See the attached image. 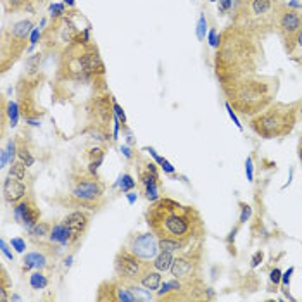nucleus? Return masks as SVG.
Masks as SVG:
<instances>
[{
    "label": "nucleus",
    "mask_w": 302,
    "mask_h": 302,
    "mask_svg": "<svg viewBox=\"0 0 302 302\" xmlns=\"http://www.w3.org/2000/svg\"><path fill=\"white\" fill-rule=\"evenodd\" d=\"M140 283L148 290H159L161 283H163V277H161V271H152V268L140 278Z\"/></svg>",
    "instance_id": "15"
},
{
    "label": "nucleus",
    "mask_w": 302,
    "mask_h": 302,
    "mask_svg": "<svg viewBox=\"0 0 302 302\" xmlns=\"http://www.w3.org/2000/svg\"><path fill=\"white\" fill-rule=\"evenodd\" d=\"M262 59V47L257 35L231 24L221 33V42L218 45L214 69L221 85L240 78L257 74V68Z\"/></svg>",
    "instance_id": "1"
},
{
    "label": "nucleus",
    "mask_w": 302,
    "mask_h": 302,
    "mask_svg": "<svg viewBox=\"0 0 302 302\" xmlns=\"http://www.w3.org/2000/svg\"><path fill=\"white\" fill-rule=\"evenodd\" d=\"M90 157H92V161H95V159H104V152L100 150V148H94V150H90Z\"/></svg>",
    "instance_id": "43"
},
{
    "label": "nucleus",
    "mask_w": 302,
    "mask_h": 302,
    "mask_svg": "<svg viewBox=\"0 0 302 302\" xmlns=\"http://www.w3.org/2000/svg\"><path fill=\"white\" fill-rule=\"evenodd\" d=\"M121 152H123V154H125L126 157H128V159H131V157H133V154H131V150H130V147H126V145L121 147Z\"/></svg>",
    "instance_id": "47"
},
{
    "label": "nucleus",
    "mask_w": 302,
    "mask_h": 302,
    "mask_svg": "<svg viewBox=\"0 0 302 302\" xmlns=\"http://www.w3.org/2000/svg\"><path fill=\"white\" fill-rule=\"evenodd\" d=\"M26 195V185L23 180L16 176H11L6 182H4V199L11 204H17L23 200V197Z\"/></svg>",
    "instance_id": "13"
},
{
    "label": "nucleus",
    "mask_w": 302,
    "mask_h": 302,
    "mask_svg": "<svg viewBox=\"0 0 302 302\" xmlns=\"http://www.w3.org/2000/svg\"><path fill=\"white\" fill-rule=\"evenodd\" d=\"M33 32V23L28 19L17 21L9 29L4 32L2 37V71L6 73L9 66H12L23 54L26 40Z\"/></svg>",
    "instance_id": "6"
},
{
    "label": "nucleus",
    "mask_w": 302,
    "mask_h": 302,
    "mask_svg": "<svg viewBox=\"0 0 302 302\" xmlns=\"http://www.w3.org/2000/svg\"><path fill=\"white\" fill-rule=\"evenodd\" d=\"M64 4H68L69 7H74V0H63Z\"/></svg>",
    "instance_id": "49"
},
{
    "label": "nucleus",
    "mask_w": 302,
    "mask_h": 302,
    "mask_svg": "<svg viewBox=\"0 0 302 302\" xmlns=\"http://www.w3.org/2000/svg\"><path fill=\"white\" fill-rule=\"evenodd\" d=\"M7 114H9V119H11V125L16 126L17 125V114H19L16 102H9L7 104Z\"/></svg>",
    "instance_id": "28"
},
{
    "label": "nucleus",
    "mask_w": 302,
    "mask_h": 302,
    "mask_svg": "<svg viewBox=\"0 0 302 302\" xmlns=\"http://www.w3.org/2000/svg\"><path fill=\"white\" fill-rule=\"evenodd\" d=\"M225 94L228 95L231 104L238 109L242 114H254L269 106L278 88V80L273 76H261V74H251V76L240 78V80L230 81L221 85Z\"/></svg>",
    "instance_id": "3"
},
{
    "label": "nucleus",
    "mask_w": 302,
    "mask_h": 302,
    "mask_svg": "<svg viewBox=\"0 0 302 302\" xmlns=\"http://www.w3.org/2000/svg\"><path fill=\"white\" fill-rule=\"evenodd\" d=\"M71 262H73V257H68V259H66V266H71Z\"/></svg>",
    "instance_id": "50"
},
{
    "label": "nucleus",
    "mask_w": 302,
    "mask_h": 302,
    "mask_svg": "<svg viewBox=\"0 0 302 302\" xmlns=\"http://www.w3.org/2000/svg\"><path fill=\"white\" fill-rule=\"evenodd\" d=\"M50 226L47 225V223H37L35 226L29 228V233L33 235V237H45L47 233H49Z\"/></svg>",
    "instance_id": "24"
},
{
    "label": "nucleus",
    "mask_w": 302,
    "mask_h": 302,
    "mask_svg": "<svg viewBox=\"0 0 302 302\" xmlns=\"http://www.w3.org/2000/svg\"><path fill=\"white\" fill-rule=\"evenodd\" d=\"M29 285H32V288H35V290H43V288L49 285V280H47L45 275L37 271V273H33L32 277H29Z\"/></svg>",
    "instance_id": "21"
},
{
    "label": "nucleus",
    "mask_w": 302,
    "mask_h": 302,
    "mask_svg": "<svg viewBox=\"0 0 302 302\" xmlns=\"http://www.w3.org/2000/svg\"><path fill=\"white\" fill-rule=\"evenodd\" d=\"M300 114H302V107H300Z\"/></svg>",
    "instance_id": "54"
},
{
    "label": "nucleus",
    "mask_w": 302,
    "mask_h": 302,
    "mask_svg": "<svg viewBox=\"0 0 302 302\" xmlns=\"http://www.w3.org/2000/svg\"><path fill=\"white\" fill-rule=\"evenodd\" d=\"M14 216L17 221H23L24 226H28V228H32L37 223H40L38 221L40 220V211H38L37 204L29 199L17 202V205L14 207Z\"/></svg>",
    "instance_id": "11"
},
{
    "label": "nucleus",
    "mask_w": 302,
    "mask_h": 302,
    "mask_svg": "<svg viewBox=\"0 0 302 302\" xmlns=\"http://www.w3.org/2000/svg\"><path fill=\"white\" fill-rule=\"evenodd\" d=\"M45 264H47V259H45V256H43V254H40V252L26 254V257H24V269L26 271L32 269V268L42 269V268H45Z\"/></svg>",
    "instance_id": "16"
},
{
    "label": "nucleus",
    "mask_w": 302,
    "mask_h": 302,
    "mask_svg": "<svg viewBox=\"0 0 302 302\" xmlns=\"http://www.w3.org/2000/svg\"><path fill=\"white\" fill-rule=\"evenodd\" d=\"M50 11H52V19H59L64 14V6L63 4H54V6H50Z\"/></svg>",
    "instance_id": "33"
},
{
    "label": "nucleus",
    "mask_w": 302,
    "mask_h": 302,
    "mask_svg": "<svg viewBox=\"0 0 302 302\" xmlns=\"http://www.w3.org/2000/svg\"><path fill=\"white\" fill-rule=\"evenodd\" d=\"M135 200H137V194H130V195H128V202L133 204Z\"/></svg>",
    "instance_id": "48"
},
{
    "label": "nucleus",
    "mask_w": 302,
    "mask_h": 302,
    "mask_svg": "<svg viewBox=\"0 0 302 302\" xmlns=\"http://www.w3.org/2000/svg\"><path fill=\"white\" fill-rule=\"evenodd\" d=\"M205 28H207V23H205V17L200 16L199 26H197V37H199V40H204V37H205Z\"/></svg>",
    "instance_id": "32"
},
{
    "label": "nucleus",
    "mask_w": 302,
    "mask_h": 302,
    "mask_svg": "<svg viewBox=\"0 0 302 302\" xmlns=\"http://www.w3.org/2000/svg\"><path fill=\"white\" fill-rule=\"evenodd\" d=\"M269 280H271V283H275V285H277V283H280V282H282V271H280L278 268H275L269 273Z\"/></svg>",
    "instance_id": "36"
},
{
    "label": "nucleus",
    "mask_w": 302,
    "mask_h": 302,
    "mask_svg": "<svg viewBox=\"0 0 302 302\" xmlns=\"http://www.w3.org/2000/svg\"><path fill=\"white\" fill-rule=\"evenodd\" d=\"M173 261H174V257H173V252H163L161 251V254H157V256L154 257V268L157 271H168L169 268H171V264H173Z\"/></svg>",
    "instance_id": "17"
},
{
    "label": "nucleus",
    "mask_w": 302,
    "mask_h": 302,
    "mask_svg": "<svg viewBox=\"0 0 302 302\" xmlns=\"http://www.w3.org/2000/svg\"><path fill=\"white\" fill-rule=\"evenodd\" d=\"M38 38H40V28H35L32 32V38H29V40H32V45H35V43L38 42Z\"/></svg>",
    "instance_id": "45"
},
{
    "label": "nucleus",
    "mask_w": 302,
    "mask_h": 302,
    "mask_svg": "<svg viewBox=\"0 0 302 302\" xmlns=\"http://www.w3.org/2000/svg\"><path fill=\"white\" fill-rule=\"evenodd\" d=\"M295 104L292 106H285V104H277L271 109L259 114L252 119V128L264 138L282 137L287 135L292 130L295 123Z\"/></svg>",
    "instance_id": "5"
},
{
    "label": "nucleus",
    "mask_w": 302,
    "mask_h": 302,
    "mask_svg": "<svg viewBox=\"0 0 302 302\" xmlns=\"http://www.w3.org/2000/svg\"><path fill=\"white\" fill-rule=\"evenodd\" d=\"M278 0H237L233 9V24L256 33L257 37L275 29L277 23Z\"/></svg>",
    "instance_id": "4"
},
{
    "label": "nucleus",
    "mask_w": 302,
    "mask_h": 302,
    "mask_svg": "<svg viewBox=\"0 0 302 302\" xmlns=\"http://www.w3.org/2000/svg\"><path fill=\"white\" fill-rule=\"evenodd\" d=\"M40 61H42V55L40 54H35L32 55L28 61H26V68H28L29 73H35L38 68H40Z\"/></svg>",
    "instance_id": "27"
},
{
    "label": "nucleus",
    "mask_w": 302,
    "mask_h": 302,
    "mask_svg": "<svg viewBox=\"0 0 302 302\" xmlns=\"http://www.w3.org/2000/svg\"><path fill=\"white\" fill-rule=\"evenodd\" d=\"M209 2H218V0H209Z\"/></svg>",
    "instance_id": "53"
},
{
    "label": "nucleus",
    "mask_w": 302,
    "mask_h": 302,
    "mask_svg": "<svg viewBox=\"0 0 302 302\" xmlns=\"http://www.w3.org/2000/svg\"><path fill=\"white\" fill-rule=\"evenodd\" d=\"M50 240L52 242H57L61 245H68L69 244V231L68 226L64 225H55L50 231Z\"/></svg>",
    "instance_id": "18"
},
{
    "label": "nucleus",
    "mask_w": 302,
    "mask_h": 302,
    "mask_svg": "<svg viewBox=\"0 0 302 302\" xmlns=\"http://www.w3.org/2000/svg\"><path fill=\"white\" fill-rule=\"evenodd\" d=\"M119 183H121V190H123V192L133 190L135 185H137L133 178H131V174H123V176L119 178Z\"/></svg>",
    "instance_id": "26"
},
{
    "label": "nucleus",
    "mask_w": 302,
    "mask_h": 302,
    "mask_svg": "<svg viewBox=\"0 0 302 302\" xmlns=\"http://www.w3.org/2000/svg\"><path fill=\"white\" fill-rule=\"evenodd\" d=\"M220 42H221V35L218 37L216 29H211V33H209V43H211L213 47H218L220 45Z\"/></svg>",
    "instance_id": "37"
},
{
    "label": "nucleus",
    "mask_w": 302,
    "mask_h": 302,
    "mask_svg": "<svg viewBox=\"0 0 302 302\" xmlns=\"http://www.w3.org/2000/svg\"><path fill=\"white\" fill-rule=\"evenodd\" d=\"M123 283H125V282H123ZM126 287L130 288L131 294L135 295V299H137V300H143V302L152 300V294H150V290H148V288H147V290H143L145 287L142 288V287L135 285V283H126Z\"/></svg>",
    "instance_id": "19"
},
{
    "label": "nucleus",
    "mask_w": 302,
    "mask_h": 302,
    "mask_svg": "<svg viewBox=\"0 0 302 302\" xmlns=\"http://www.w3.org/2000/svg\"><path fill=\"white\" fill-rule=\"evenodd\" d=\"M11 300H21V297H19V295H12Z\"/></svg>",
    "instance_id": "51"
},
{
    "label": "nucleus",
    "mask_w": 302,
    "mask_h": 302,
    "mask_svg": "<svg viewBox=\"0 0 302 302\" xmlns=\"http://www.w3.org/2000/svg\"><path fill=\"white\" fill-rule=\"evenodd\" d=\"M130 251L133 254H137L142 259H154L157 256V251H159V242L156 240V233L150 231V233H140L137 237H133L130 240Z\"/></svg>",
    "instance_id": "9"
},
{
    "label": "nucleus",
    "mask_w": 302,
    "mask_h": 302,
    "mask_svg": "<svg viewBox=\"0 0 302 302\" xmlns=\"http://www.w3.org/2000/svg\"><path fill=\"white\" fill-rule=\"evenodd\" d=\"M147 225L159 238H173L185 244L202 235V221L194 207L173 199H159L145 214Z\"/></svg>",
    "instance_id": "2"
},
{
    "label": "nucleus",
    "mask_w": 302,
    "mask_h": 302,
    "mask_svg": "<svg viewBox=\"0 0 302 302\" xmlns=\"http://www.w3.org/2000/svg\"><path fill=\"white\" fill-rule=\"evenodd\" d=\"M230 9H233V0H220V6H218V12L225 14Z\"/></svg>",
    "instance_id": "34"
},
{
    "label": "nucleus",
    "mask_w": 302,
    "mask_h": 302,
    "mask_svg": "<svg viewBox=\"0 0 302 302\" xmlns=\"http://www.w3.org/2000/svg\"><path fill=\"white\" fill-rule=\"evenodd\" d=\"M152 266L154 264L145 262V259L138 257L137 254H133L130 249H123V251L117 252L116 261H114L117 278L125 283H135L137 280L142 278Z\"/></svg>",
    "instance_id": "8"
},
{
    "label": "nucleus",
    "mask_w": 302,
    "mask_h": 302,
    "mask_svg": "<svg viewBox=\"0 0 302 302\" xmlns=\"http://www.w3.org/2000/svg\"><path fill=\"white\" fill-rule=\"evenodd\" d=\"M145 194H147V199L150 200V202H156V200H159V190H157V185L145 187Z\"/></svg>",
    "instance_id": "30"
},
{
    "label": "nucleus",
    "mask_w": 302,
    "mask_h": 302,
    "mask_svg": "<svg viewBox=\"0 0 302 302\" xmlns=\"http://www.w3.org/2000/svg\"><path fill=\"white\" fill-rule=\"evenodd\" d=\"M104 194V185L97 180H83L80 183H76L73 190V195L76 197L81 202H92V200L99 199Z\"/></svg>",
    "instance_id": "12"
},
{
    "label": "nucleus",
    "mask_w": 302,
    "mask_h": 302,
    "mask_svg": "<svg viewBox=\"0 0 302 302\" xmlns=\"http://www.w3.org/2000/svg\"><path fill=\"white\" fill-rule=\"evenodd\" d=\"M299 157H300V163H302V148H300V152H299Z\"/></svg>",
    "instance_id": "52"
},
{
    "label": "nucleus",
    "mask_w": 302,
    "mask_h": 302,
    "mask_svg": "<svg viewBox=\"0 0 302 302\" xmlns=\"http://www.w3.org/2000/svg\"><path fill=\"white\" fill-rule=\"evenodd\" d=\"M194 268H195V266H194V261H192V259H188V257H178V259L173 261L169 271H171V275L176 280H183V278H190L192 277Z\"/></svg>",
    "instance_id": "14"
},
{
    "label": "nucleus",
    "mask_w": 302,
    "mask_h": 302,
    "mask_svg": "<svg viewBox=\"0 0 302 302\" xmlns=\"http://www.w3.org/2000/svg\"><path fill=\"white\" fill-rule=\"evenodd\" d=\"M19 157H21V161H23V163H24L26 166H32V164L35 163L32 152L28 150V147H26V145H21V147H19Z\"/></svg>",
    "instance_id": "29"
},
{
    "label": "nucleus",
    "mask_w": 302,
    "mask_h": 302,
    "mask_svg": "<svg viewBox=\"0 0 302 302\" xmlns=\"http://www.w3.org/2000/svg\"><path fill=\"white\" fill-rule=\"evenodd\" d=\"M226 109H228V112H230V117H231V119H233V123H235V125H237V128H238V130H242V125H240V121L237 119V116H235V112H233V109H231V106H230V104H226Z\"/></svg>",
    "instance_id": "42"
},
{
    "label": "nucleus",
    "mask_w": 302,
    "mask_h": 302,
    "mask_svg": "<svg viewBox=\"0 0 302 302\" xmlns=\"http://www.w3.org/2000/svg\"><path fill=\"white\" fill-rule=\"evenodd\" d=\"M302 28V14L295 11L294 7L287 6V4H280L277 23H275V29L278 32L280 38H282L285 50L288 54L295 50V37Z\"/></svg>",
    "instance_id": "7"
},
{
    "label": "nucleus",
    "mask_w": 302,
    "mask_h": 302,
    "mask_svg": "<svg viewBox=\"0 0 302 302\" xmlns=\"http://www.w3.org/2000/svg\"><path fill=\"white\" fill-rule=\"evenodd\" d=\"M245 173H247V180L252 182L254 173H252V159L251 157H247V163H245Z\"/></svg>",
    "instance_id": "41"
},
{
    "label": "nucleus",
    "mask_w": 302,
    "mask_h": 302,
    "mask_svg": "<svg viewBox=\"0 0 302 302\" xmlns=\"http://www.w3.org/2000/svg\"><path fill=\"white\" fill-rule=\"evenodd\" d=\"M64 225L68 226L69 231V244H74L85 235V231L90 225V216L83 211H74L69 216H66Z\"/></svg>",
    "instance_id": "10"
},
{
    "label": "nucleus",
    "mask_w": 302,
    "mask_h": 302,
    "mask_svg": "<svg viewBox=\"0 0 302 302\" xmlns=\"http://www.w3.org/2000/svg\"><path fill=\"white\" fill-rule=\"evenodd\" d=\"M0 247H2V252H4V256H6L7 259L14 261V254H12L11 251H9V247H7V242H6V240H0Z\"/></svg>",
    "instance_id": "39"
},
{
    "label": "nucleus",
    "mask_w": 302,
    "mask_h": 302,
    "mask_svg": "<svg viewBox=\"0 0 302 302\" xmlns=\"http://www.w3.org/2000/svg\"><path fill=\"white\" fill-rule=\"evenodd\" d=\"M240 209H242V214H240V223H245L249 218H251L252 209H251V205L245 204V202H240Z\"/></svg>",
    "instance_id": "31"
},
{
    "label": "nucleus",
    "mask_w": 302,
    "mask_h": 302,
    "mask_svg": "<svg viewBox=\"0 0 302 302\" xmlns=\"http://www.w3.org/2000/svg\"><path fill=\"white\" fill-rule=\"evenodd\" d=\"M9 174L24 182L26 180V164L23 161H21V163H12V168H11V171H9Z\"/></svg>",
    "instance_id": "23"
},
{
    "label": "nucleus",
    "mask_w": 302,
    "mask_h": 302,
    "mask_svg": "<svg viewBox=\"0 0 302 302\" xmlns=\"http://www.w3.org/2000/svg\"><path fill=\"white\" fill-rule=\"evenodd\" d=\"M11 245L16 249V252H24V249H26V242L23 238H12Z\"/></svg>",
    "instance_id": "35"
},
{
    "label": "nucleus",
    "mask_w": 302,
    "mask_h": 302,
    "mask_svg": "<svg viewBox=\"0 0 302 302\" xmlns=\"http://www.w3.org/2000/svg\"><path fill=\"white\" fill-rule=\"evenodd\" d=\"M183 247L182 242L173 238H159V251L163 252H174V251H180Z\"/></svg>",
    "instance_id": "20"
},
{
    "label": "nucleus",
    "mask_w": 302,
    "mask_h": 302,
    "mask_svg": "<svg viewBox=\"0 0 302 302\" xmlns=\"http://www.w3.org/2000/svg\"><path fill=\"white\" fill-rule=\"evenodd\" d=\"M262 257H264V256H262L261 251H257L256 254H254V256H252V262H251L252 268H257V266L261 264V262H262Z\"/></svg>",
    "instance_id": "40"
},
{
    "label": "nucleus",
    "mask_w": 302,
    "mask_h": 302,
    "mask_svg": "<svg viewBox=\"0 0 302 302\" xmlns=\"http://www.w3.org/2000/svg\"><path fill=\"white\" fill-rule=\"evenodd\" d=\"M16 156V143L14 142H9L7 147L2 150V166H6L7 163H12Z\"/></svg>",
    "instance_id": "22"
},
{
    "label": "nucleus",
    "mask_w": 302,
    "mask_h": 302,
    "mask_svg": "<svg viewBox=\"0 0 302 302\" xmlns=\"http://www.w3.org/2000/svg\"><path fill=\"white\" fill-rule=\"evenodd\" d=\"M292 273H294V268H290L287 271L285 275H282V282H283V285H287L288 287V283H290V277H292Z\"/></svg>",
    "instance_id": "44"
},
{
    "label": "nucleus",
    "mask_w": 302,
    "mask_h": 302,
    "mask_svg": "<svg viewBox=\"0 0 302 302\" xmlns=\"http://www.w3.org/2000/svg\"><path fill=\"white\" fill-rule=\"evenodd\" d=\"M114 114L119 117V121L123 123V125H125V123H126V114H125V111H123L121 106L116 102V100H114Z\"/></svg>",
    "instance_id": "38"
},
{
    "label": "nucleus",
    "mask_w": 302,
    "mask_h": 302,
    "mask_svg": "<svg viewBox=\"0 0 302 302\" xmlns=\"http://www.w3.org/2000/svg\"><path fill=\"white\" fill-rule=\"evenodd\" d=\"M299 47V49H302V28H300V32L297 33V37H295V49Z\"/></svg>",
    "instance_id": "46"
},
{
    "label": "nucleus",
    "mask_w": 302,
    "mask_h": 302,
    "mask_svg": "<svg viewBox=\"0 0 302 302\" xmlns=\"http://www.w3.org/2000/svg\"><path fill=\"white\" fill-rule=\"evenodd\" d=\"M157 178H159V176H157V173H152V171H148V169H147L145 173L140 174V180H142V183L145 187L157 185Z\"/></svg>",
    "instance_id": "25"
}]
</instances>
